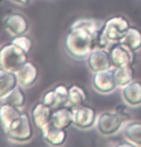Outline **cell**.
Here are the masks:
<instances>
[{
	"instance_id": "cell-24",
	"label": "cell",
	"mask_w": 141,
	"mask_h": 147,
	"mask_svg": "<svg viewBox=\"0 0 141 147\" xmlns=\"http://www.w3.org/2000/svg\"><path fill=\"white\" fill-rule=\"evenodd\" d=\"M11 41L15 44H16L18 47H20L21 49H23V50L28 54L31 53V51L33 49V45H34V44H33L32 38H30L29 36H27V34L13 37Z\"/></svg>"
},
{
	"instance_id": "cell-25",
	"label": "cell",
	"mask_w": 141,
	"mask_h": 147,
	"mask_svg": "<svg viewBox=\"0 0 141 147\" xmlns=\"http://www.w3.org/2000/svg\"><path fill=\"white\" fill-rule=\"evenodd\" d=\"M42 102L44 104H46L47 106H49L52 109H56L57 108V99L56 95H55V91L53 88L47 90L42 96Z\"/></svg>"
},
{
	"instance_id": "cell-5",
	"label": "cell",
	"mask_w": 141,
	"mask_h": 147,
	"mask_svg": "<svg viewBox=\"0 0 141 147\" xmlns=\"http://www.w3.org/2000/svg\"><path fill=\"white\" fill-rule=\"evenodd\" d=\"M34 124L29 113L22 112L20 118L6 135L10 140L23 143L31 140L34 136Z\"/></svg>"
},
{
	"instance_id": "cell-2",
	"label": "cell",
	"mask_w": 141,
	"mask_h": 147,
	"mask_svg": "<svg viewBox=\"0 0 141 147\" xmlns=\"http://www.w3.org/2000/svg\"><path fill=\"white\" fill-rule=\"evenodd\" d=\"M129 121H131V115L123 106H118L114 111H105L99 113L95 128L104 137H111L119 133Z\"/></svg>"
},
{
	"instance_id": "cell-23",
	"label": "cell",
	"mask_w": 141,
	"mask_h": 147,
	"mask_svg": "<svg viewBox=\"0 0 141 147\" xmlns=\"http://www.w3.org/2000/svg\"><path fill=\"white\" fill-rule=\"evenodd\" d=\"M57 99V108L66 106L68 103L69 87L64 84H59L53 88ZM56 108V109H57Z\"/></svg>"
},
{
	"instance_id": "cell-27",
	"label": "cell",
	"mask_w": 141,
	"mask_h": 147,
	"mask_svg": "<svg viewBox=\"0 0 141 147\" xmlns=\"http://www.w3.org/2000/svg\"><path fill=\"white\" fill-rule=\"evenodd\" d=\"M2 2H3V0H0V4H1V3H2Z\"/></svg>"
},
{
	"instance_id": "cell-26",
	"label": "cell",
	"mask_w": 141,
	"mask_h": 147,
	"mask_svg": "<svg viewBox=\"0 0 141 147\" xmlns=\"http://www.w3.org/2000/svg\"><path fill=\"white\" fill-rule=\"evenodd\" d=\"M12 1L15 2V4L21 5V6H28L32 0H12Z\"/></svg>"
},
{
	"instance_id": "cell-11",
	"label": "cell",
	"mask_w": 141,
	"mask_h": 147,
	"mask_svg": "<svg viewBox=\"0 0 141 147\" xmlns=\"http://www.w3.org/2000/svg\"><path fill=\"white\" fill-rule=\"evenodd\" d=\"M52 113L53 109L44 104L42 101L35 104L30 112V116L35 128L41 131L46 125H48L51 122Z\"/></svg>"
},
{
	"instance_id": "cell-4",
	"label": "cell",
	"mask_w": 141,
	"mask_h": 147,
	"mask_svg": "<svg viewBox=\"0 0 141 147\" xmlns=\"http://www.w3.org/2000/svg\"><path fill=\"white\" fill-rule=\"evenodd\" d=\"M131 22L124 16H113L107 18L102 24L105 36L110 43L120 42L125 37L130 27Z\"/></svg>"
},
{
	"instance_id": "cell-7",
	"label": "cell",
	"mask_w": 141,
	"mask_h": 147,
	"mask_svg": "<svg viewBox=\"0 0 141 147\" xmlns=\"http://www.w3.org/2000/svg\"><path fill=\"white\" fill-rule=\"evenodd\" d=\"M3 26L5 30L12 35L15 36L25 35L30 29V22L23 13L13 12L10 13L3 19Z\"/></svg>"
},
{
	"instance_id": "cell-8",
	"label": "cell",
	"mask_w": 141,
	"mask_h": 147,
	"mask_svg": "<svg viewBox=\"0 0 141 147\" xmlns=\"http://www.w3.org/2000/svg\"><path fill=\"white\" fill-rule=\"evenodd\" d=\"M107 49H109L113 67H122V66L134 65L135 53L130 50L128 47L121 42L111 43Z\"/></svg>"
},
{
	"instance_id": "cell-16",
	"label": "cell",
	"mask_w": 141,
	"mask_h": 147,
	"mask_svg": "<svg viewBox=\"0 0 141 147\" xmlns=\"http://www.w3.org/2000/svg\"><path fill=\"white\" fill-rule=\"evenodd\" d=\"M74 110L69 106H62L53 110L51 122L55 126L67 130L73 125Z\"/></svg>"
},
{
	"instance_id": "cell-15",
	"label": "cell",
	"mask_w": 141,
	"mask_h": 147,
	"mask_svg": "<svg viewBox=\"0 0 141 147\" xmlns=\"http://www.w3.org/2000/svg\"><path fill=\"white\" fill-rule=\"evenodd\" d=\"M122 99L130 107L141 106V81L134 80L122 88Z\"/></svg>"
},
{
	"instance_id": "cell-18",
	"label": "cell",
	"mask_w": 141,
	"mask_h": 147,
	"mask_svg": "<svg viewBox=\"0 0 141 147\" xmlns=\"http://www.w3.org/2000/svg\"><path fill=\"white\" fill-rule=\"evenodd\" d=\"M87 101V92L82 86L71 85L69 86V97L67 106L73 110L83 106Z\"/></svg>"
},
{
	"instance_id": "cell-3",
	"label": "cell",
	"mask_w": 141,
	"mask_h": 147,
	"mask_svg": "<svg viewBox=\"0 0 141 147\" xmlns=\"http://www.w3.org/2000/svg\"><path fill=\"white\" fill-rule=\"evenodd\" d=\"M29 61V54L12 41L0 46V67L16 72Z\"/></svg>"
},
{
	"instance_id": "cell-6",
	"label": "cell",
	"mask_w": 141,
	"mask_h": 147,
	"mask_svg": "<svg viewBox=\"0 0 141 147\" xmlns=\"http://www.w3.org/2000/svg\"><path fill=\"white\" fill-rule=\"evenodd\" d=\"M87 65L90 72L105 71L113 68L110 55L107 48H96L87 58Z\"/></svg>"
},
{
	"instance_id": "cell-21",
	"label": "cell",
	"mask_w": 141,
	"mask_h": 147,
	"mask_svg": "<svg viewBox=\"0 0 141 147\" xmlns=\"http://www.w3.org/2000/svg\"><path fill=\"white\" fill-rule=\"evenodd\" d=\"M132 52H137L141 49V30L138 27L132 25L125 37L120 41Z\"/></svg>"
},
{
	"instance_id": "cell-10",
	"label": "cell",
	"mask_w": 141,
	"mask_h": 147,
	"mask_svg": "<svg viewBox=\"0 0 141 147\" xmlns=\"http://www.w3.org/2000/svg\"><path fill=\"white\" fill-rule=\"evenodd\" d=\"M97 113L89 105H83L74 110L73 125L80 130H88L95 127L97 120Z\"/></svg>"
},
{
	"instance_id": "cell-14",
	"label": "cell",
	"mask_w": 141,
	"mask_h": 147,
	"mask_svg": "<svg viewBox=\"0 0 141 147\" xmlns=\"http://www.w3.org/2000/svg\"><path fill=\"white\" fill-rule=\"evenodd\" d=\"M15 73L16 76H17L18 85L24 88L33 87L37 83L38 75H40L38 67L37 66V65H35L31 61H28Z\"/></svg>"
},
{
	"instance_id": "cell-20",
	"label": "cell",
	"mask_w": 141,
	"mask_h": 147,
	"mask_svg": "<svg viewBox=\"0 0 141 147\" xmlns=\"http://www.w3.org/2000/svg\"><path fill=\"white\" fill-rule=\"evenodd\" d=\"M113 77L117 88H123L134 80V65L113 67Z\"/></svg>"
},
{
	"instance_id": "cell-22",
	"label": "cell",
	"mask_w": 141,
	"mask_h": 147,
	"mask_svg": "<svg viewBox=\"0 0 141 147\" xmlns=\"http://www.w3.org/2000/svg\"><path fill=\"white\" fill-rule=\"evenodd\" d=\"M23 88H22L21 86L18 85L15 90H12L6 97H4V98L2 99L1 100L2 103L13 105V106L22 110L24 108V106H25L26 101H27L26 93Z\"/></svg>"
},
{
	"instance_id": "cell-13",
	"label": "cell",
	"mask_w": 141,
	"mask_h": 147,
	"mask_svg": "<svg viewBox=\"0 0 141 147\" xmlns=\"http://www.w3.org/2000/svg\"><path fill=\"white\" fill-rule=\"evenodd\" d=\"M44 141L50 146H62L67 140V132L65 129L55 126L52 122L40 131Z\"/></svg>"
},
{
	"instance_id": "cell-19",
	"label": "cell",
	"mask_w": 141,
	"mask_h": 147,
	"mask_svg": "<svg viewBox=\"0 0 141 147\" xmlns=\"http://www.w3.org/2000/svg\"><path fill=\"white\" fill-rule=\"evenodd\" d=\"M123 136L134 146H141V121L131 120L124 125Z\"/></svg>"
},
{
	"instance_id": "cell-1",
	"label": "cell",
	"mask_w": 141,
	"mask_h": 147,
	"mask_svg": "<svg viewBox=\"0 0 141 147\" xmlns=\"http://www.w3.org/2000/svg\"><path fill=\"white\" fill-rule=\"evenodd\" d=\"M103 22L91 18H82L71 24L64 38V49L69 56L77 61L87 60L96 49V34Z\"/></svg>"
},
{
	"instance_id": "cell-9",
	"label": "cell",
	"mask_w": 141,
	"mask_h": 147,
	"mask_svg": "<svg viewBox=\"0 0 141 147\" xmlns=\"http://www.w3.org/2000/svg\"><path fill=\"white\" fill-rule=\"evenodd\" d=\"M91 85L94 90L100 94H110L117 88L114 77H113V68L105 71L92 73Z\"/></svg>"
},
{
	"instance_id": "cell-17",
	"label": "cell",
	"mask_w": 141,
	"mask_h": 147,
	"mask_svg": "<svg viewBox=\"0 0 141 147\" xmlns=\"http://www.w3.org/2000/svg\"><path fill=\"white\" fill-rule=\"evenodd\" d=\"M17 86L18 80L15 72L0 67V100L6 97Z\"/></svg>"
},
{
	"instance_id": "cell-12",
	"label": "cell",
	"mask_w": 141,
	"mask_h": 147,
	"mask_svg": "<svg viewBox=\"0 0 141 147\" xmlns=\"http://www.w3.org/2000/svg\"><path fill=\"white\" fill-rule=\"evenodd\" d=\"M22 115L21 109L13 105L1 103L0 105V124H1L5 135H7L12 127L16 123Z\"/></svg>"
}]
</instances>
